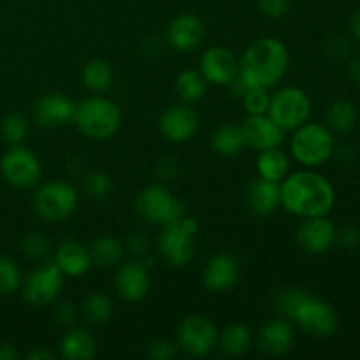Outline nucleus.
<instances>
[{"label": "nucleus", "mask_w": 360, "mask_h": 360, "mask_svg": "<svg viewBox=\"0 0 360 360\" xmlns=\"http://www.w3.org/2000/svg\"><path fill=\"white\" fill-rule=\"evenodd\" d=\"M336 243L347 252H357L360 248V229L355 225H347L338 231Z\"/></svg>", "instance_id": "obj_39"}, {"label": "nucleus", "mask_w": 360, "mask_h": 360, "mask_svg": "<svg viewBox=\"0 0 360 360\" xmlns=\"http://www.w3.org/2000/svg\"><path fill=\"white\" fill-rule=\"evenodd\" d=\"M23 283V274L16 260L0 255V295L16 294Z\"/></svg>", "instance_id": "obj_33"}, {"label": "nucleus", "mask_w": 360, "mask_h": 360, "mask_svg": "<svg viewBox=\"0 0 360 360\" xmlns=\"http://www.w3.org/2000/svg\"><path fill=\"white\" fill-rule=\"evenodd\" d=\"M63 280L65 276L55 262L42 260L34 271H30L23 278L21 294L28 304L35 306V308H44V306L53 304L62 294Z\"/></svg>", "instance_id": "obj_12"}, {"label": "nucleus", "mask_w": 360, "mask_h": 360, "mask_svg": "<svg viewBox=\"0 0 360 360\" xmlns=\"http://www.w3.org/2000/svg\"><path fill=\"white\" fill-rule=\"evenodd\" d=\"M350 30L352 35L355 37V41L360 42V9L355 11L350 18Z\"/></svg>", "instance_id": "obj_48"}, {"label": "nucleus", "mask_w": 360, "mask_h": 360, "mask_svg": "<svg viewBox=\"0 0 360 360\" xmlns=\"http://www.w3.org/2000/svg\"><path fill=\"white\" fill-rule=\"evenodd\" d=\"M348 72H350L352 81L360 86V56H357V58L350 63V67H348Z\"/></svg>", "instance_id": "obj_49"}, {"label": "nucleus", "mask_w": 360, "mask_h": 360, "mask_svg": "<svg viewBox=\"0 0 360 360\" xmlns=\"http://www.w3.org/2000/svg\"><path fill=\"white\" fill-rule=\"evenodd\" d=\"M21 252H23L27 259L42 262L49 255V252H51V245H49V239L44 234H41V232H28L21 239Z\"/></svg>", "instance_id": "obj_35"}, {"label": "nucleus", "mask_w": 360, "mask_h": 360, "mask_svg": "<svg viewBox=\"0 0 360 360\" xmlns=\"http://www.w3.org/2000/svg\"><path fill=\"white\" fill-rule=\"evenodd\" d=\"M281 207L297 218L327 217L336 204L333 183L313 169L288 172L280 183Z\"/></svg>", "instance_id": "obj_2"}, {"label": "nucleus", "mask_w": 360, "mask_h": 360, "mask_svg": "<svg viewBox=\"0 0 360 360\" xmlns=\"http://www.w3.org/2000/svg\"><path fill=\"white\" fill-rule=\"evenodd\" d=\"M115 287L123 301H143L151 287L150 267L144 266L139 259L122 264L115 276Z\"/></svg>", "instance_id": "obj_18"}, {"label": "nucleus", "mask_w": 360, "mask_h": 360, "mask_svg": "<svg viewBox=\"0 0 360 360\" xmlns=\"http://www.w3.org/2000/svg\"><path fill=\"white\" fill-rule=\"evenodd\" d=\"M90 255L91 264L98 267H115L122 262L123 253H125V246L115 236H98L91 241L90 245Z\"/></svg>", "instance_id": "obj_28"}, {"label": "nucleus", "mask_w": 360, "mask_h": 360, "mask_svg": "<svg viewBox=\"0 0 360 360\" xmlns=\"http://www.w3.org/2000/svg\"><path fill=\"white\" fill-rule=\"evenodd\" d=\"M176 171H178V165H176L174 158H164V160L158 164V174L164 179H172L174 178Z\"/></svg>", "instance_id": "obj_44"}, {"label": "nucleus", "mask_w": 360, "mask_h": 360, "mask_svg": "<svg viewBox=\"0 0 360 360\" xmlns=\"http://www.w3.org/2000/svg\"><path fill=\"white\" fill-rule=\"evenodd\" d=\"M239 264L229 253H217L206 262L202 269V283L207 290L220 294L227 292L238 283Z\"/></svg>", "instance_id": "obj_20"}, {"label": "nucleus", "mask_w": 360, "mask_h": 360, "mask_svg": "<svg viewBox=\"0 0 360 360\" xmlns=\"http://www.w3.org/2000/svg\"><path fill=\"white\" fill-rule=\"evenodd\" d=\"M199 125V115L195 109L186 104L172 105L167 111L162 112L160 120H158V130L164 139L176 144L186 143L195 137Z\"/></svg>", "instance_id": "obj_14"}, {"label": "nucleus", "mask_w": 360, "mask_h": 360, "mask_svg": "<svg viewBox=\"0 0 360 360\" xmlns=\"http://www.w3.org/2000/svg\"><path fill=\"white\" fill-rule=\"evenodd\" d=\"M257 7L267 18H283L290 11L292 0H257Z\"/></svg>", "instance_id": "obj_40"}, {"label": "nucleus", "mask_w": 360, "mask_h": 360, "mask_svg": "<svg viewBox=\"0 0 360 360\" xmlns=\"http://www.w3.org/2000/svg\"><path fill=\"white\" fill-rule=\"evenodd\" d=\"M20 357L16 347L11 343H2L0 345V360H16Z\"/></svg>", "instance_id": "obj_46"}, {"label": "nucleus", "mask_w": 360, "mask_h": 360, "mask_svg": "<svg viewBox=\"0 0 360 360\" xmlns=\"http://www.w3.org/2000/svg\"><path fill=\"white\" fill-rule=\"evenodd\" d=\"M227 88H229V91H231V95H232V97H238V98H241L243 95L246 94V90H248L250 86H248V84L245 83V81L241 79V76H239V74H238V76H236L234 79H232L231 83L227 84Z\"/></svg>", "instance_id": "obj_45"}, {"label": "nucleus", "mask_w": 360, "mask_h": 360, "mask_svg": "<svg viewBox=\"0 0 360 360\" xmlns=\"http://www.w3.org/2000/svg\"><path fill=\"white\" fill-rule=\"evenodd\" d=\"M211 146H213L214 153L221 155V157H238L246 148L241 125L224 123V125L218 127L213 136H211Z\"/></svg>", "instance_id": "obj_26"}, {"label": "nucleus", "mask_w": 360, "mask_h": 360, "mask_svg": "<svg viewBox=\"0 0 360 360\" xmlns=\"http://www.w3.org/2000/svg\"><path fill=\"white\" fill-rule=\"evenodd\" d=\"M53 262L62 271L63 276L79 278L91 267L90 250L77 241H65L56 248Z\"/></svg>", "instance_id": "obj_23"}, {"label": "nucleus", "mask_w": 360, "mask_h": 360, "mask_svg": "<svg viewBox=\"0 0 360 360\" xmlns=\"http://www.w3.org/2000/svg\"><path fill=\"white\" fill-rule=\"evenodd\" d=\"M218 347L231 357H241L252 347V330L245 323H231L220 334Z\"/></svg>", "instance_id": "obj_29"}, {"label": "nucleus", "mask_w": 360, "mask_h": 360, "mask_svg": "<svg viewBox=\"0 0 360 360\" xmlns=\"http://www.w3.org/2000/svg\"><path fill=\"white\" fill-rule=\"evenodd\" d=\"M246 146L257 153L271 148H280L285 141V130L267 115H248L241 125Z\"/></svg>", "instance_id": "obj_19"}, {"label": "nucleus", "mask_w": 360, "mask_h": 360, "mask_svg": "<svg viewBox=\"0 0 360 360\" xmlns=\"http://www.w3.org/2000/svg\"><path fill=\"white\" fill-rule=\"evenodd\" d=\"M199 232V224L195 218L183 217L162 227L158 236V252L165 262L172 267L188 266L195 255V234Z\"/></svg>", "instance_id": "obj_6"}, {"label": "nucleus", "mask_w": 360, "mask_h": 360, "mask_svg": "<svg viewBox=\"0 0 360 360\" xmlns=\"http://www.w3.org/2000/svg\"><path fill=\"white\" fill-rule=\"evenodd\" d=\"M97 355V341L88 330L70 329L60 341V357L65 360H90Z\"/></svg>", "instance_id": "obj_24"}, {"label": "nucleus", "mask_w": 360, "mask_h": 360, "mask_svg": "<svg viewBox=\"0 0 360 360\" xmlns=\"http://www.w3.org/2000/svg\"><path fill=\"white\" fill-rule=\"evenodd\" d=\"M292 132H294L290 139L292 158L302 167H320L333 158L336 151V141H334V132L327 125L306 122Z\"/></svg>", "instance_id": "obj_5"}, {"label": "nucleus", "mask_w": 360, "mask_h": 360, "mask_svg": "<svg viewBox=\"0 0 360 360\" xmlns=\"http://www.w3.org/2000/svg\"><path fill=\"white\" fill-rule=\"evenodd\" d=\"M56 322L62 327H72L77 320V309L72 302H60L55 309Z\"/></svg>", "instance_id": "obj_41"}, {"label": "nucleus", "mask_w": 360, "mask_h": 360, "mask_svg": "<svg viewBox=\"0 0 360 360\" xmlns=\"http://www.w3.org/2000/svg\"><path fill=\"white\" fill-rule=\"evenodd\" d=\"M274 308L283 319L292 322V326H297L302 333L313 338L327 340L340 329L336 309L304 288L288 287L280 290L274 299Z\"/></svg>", "instance_id": "obj_1"}, {"label": "nucleus", "mask_w": 360, "mask_h": 360, "mask_svg": "<svg viewBox=\"0 0 360 360\" xmlns=\"http://www.w3.org/2000/svg\"><path fill=\"white\" fill-rule=\"evenodd\" d=\"M165 37L172 49L190 53L200 48L206 37V28H204L202 20L195 14H179L169 21Z\"/></svg>", "instance_id": "obj_17"}, {"label": "nucleus", "mask_w": 360, "mask_h": 360, "mask_svg": "<svg viewBox=\"0 0 360 360\" xmlns=\"http://www.w3.org/2000/svg\"><path fill=\"white\" fill-rule=\"evenodd\" d=\"M338 229L327 217L302 218L301 225L297 227L295 238L299 246L311 255H322L327 253L336 243Z\"/></svg>", "instance_id": "obj_15"}, {"label": "nucleus", "mask_w": 360, "mask_h": 360, "mask_svg": "<svg viewBox=\"0 0 360 360\" xmlns=\"http://www.w3.org/2000/svg\"><path fill=\"white\" fill-rule=\"evenodd\" d=\"M241 101L243 108L248 115H267L271 94L266 88H248Z\"/></svg>", "instance_id": "obj_37"}, {"label": "nucleus", "mask_w": 360, "mask_h": 360, "mask_svg": "<svg viewBox=\"0 0 360 360\" xmlns=\"http://www.w3.org/2000/svg\"><path fill=\"white\" fill-rule=\"evenodd\" d=\"M148 355L155 360H172L178 357V345L167 340H155L148 345Z\"/></svg>", "instance_id": "obj_38"}, {"label": "nucleus", "mask_w": 360, "mask_h": 360, "mask_svg": "<svg viewBox=\"0 0 360 360\" xmlns=\"http://www.w3.org/2000/svg\"><path fill=\"white\" fill-rule=\"evenodd\" d=\"M174 88L181 101H185L186 104H193L204 98L207 91V81L204 79L200 70L185 69L176 76Z\"/></svg>", "instance_id": "obj_30"}, {"label": "nucleus", "mask_w": 360, "mask_h": 360, "mask_svg": "<svg viewBox=\"0 0 360 360\" xmlns=\"http://www.w3.org/2000/svg\"><path fill=\"white\" fill-rule=\"evenodd\" d=\"M218 340L220 330L204 315L185 316L176 330V345L190 357H207L218 347Z\"/></svg>", "instance_id": "obj_9"}, {"label": "nucleus", "mask_w": 360, "mask_h": 360, "mask_svg": "<svg viewBox=\"0 0 360 360\" xmlns=\"http://www.w3.org/2000/svg\"><path fill=\"white\" fill-rule=\"evenodd\" d=\"M115 306H112L111 297L104 292H95V294L88 295L86 301L83 302V315L86 322L91 326H104L111 320Z\"/></svg>", "instance_id": "obj_32"}, {"label": "nucleus", "mask_w": 360, "mask_h": 360, "mask_svg": "<svg viewBox=\"0 0 360 360\" xmlns=\"http://www.w3.org/2000/svg\"><path fill=\"white\" fill-rule=\"evenodd\" d=\"M122 109L115 101L94 94L76 104L74 125L88 139L105 141L122 129Z\"/></svg>", "instance_id": "obj_4"}, {"label": "nucleus", "mask_w": 360, "mask_h": 360, "mask_svg": "<svg viewBox=\"0 0 360 360\" xmlns=\"http://www.w3.org/2000/svg\"><path fill=\"white\" fill-rule=\"evenodd\" d=\"M246 204L255 217H269L281 207L280 183L257 176L246 188Z\"/></svg>", "instance_id": "obj_22"}, {"label": "nucleus", "mask_w": 360, "mask_h": 360, "mask_svg": "<svg viewBox=\"0 0 360 360\" xmlns=\"http://www.w3.org/2000/svg\"><path fill=\"white\" fill-rule=\"evenodd\" d=\"M199 70L207 84L227 86L239 74V58L225 46H211L200 55Z\"/></svg>", "instance_id": "obj_13"}, {"label": "nucleus", "mask_w": 360, "mask_h": 360, "mask_svg": "<svg viewBox=\"0 0 360 360\" xmlns=\"http://www.w3.org/2000/svg\"><path fill=\"white\" fill-rule=\"evenodd\" d=\"M136 211L146 224L164 225L178 221L185 217L181 204L172 197V193L164 185L144 186L136 197Z\"/></svg>", "instance_id": "obj_11"}, {"label": "nucleus", "mask_w": 360, "mask_h": 360, "mask_svg": "<svg viewBox=\"0 0 360 360\" xmlns=\"http://www.w3.org/2000/svg\"><path fill=\"white\" fill-rule=\"evenodd\" d=\"M327 51H329V55H333L334 58H345V56L350 53V44H348L347 39L338 35V37H333L329 41Z\"/></svg>", "instance_id": "obj_43"}, {"label": "nucleus", "mask_w": 360, "mask_h": 360, "mask_svg": "<svg viewBox=\"0 0 360 360\" xmlns=\"http://www.w3.org/2000/svg\"><path fill=\"white\" fill-rule=\"evenodd\" d=\"M79 195L70 183L55 179L39 186L34 193V210L48 224H60L76 211Z\"/></svg>", "instance_id": "obj_8"}, {"label": "nucleus", "mask_w": 360, "mask_h": 360, "mask_svg": "<svg viewBox=\"0 0 360 360\" xmlns=\"http://www.w3.org/2000/svg\"><path fill=\"white\" fill-rule=\"evenodd\" d=\"M27 359L28 360H55V354H53V352H49V350H32L30 354L27 355Z\"/></svg>", "instance_id": "obj_47"}, {"label": "nucleus", "mask_w": 360, "mask_h": 360, "mask_svg": "<svg viewBox=\"0 0 360 360\" xmlns=\"http://www.w3.org/2000/svg\"><path fill=\"white\" fill-rule=\"evenodd\" d=\"M257 172H259L260 178L281 183L285 179V176L290 172V158L281 150V146L259 151V157H257Z\"/></svg>", "instance_id": "obj_27"}, {"label": "nucleus", "mask_w": 360, "mask_h": 360, "mask_svg": "<svg viewBox=\"0 0 360 360\" xmlns=\"http://www.w3.org/2000/svg\"><path fill=\"white\" fill-rule=\"evenodd\" d=\"M290 67V53L283 41L260 37L239 56V76L250 88L278 86Z\"/></svg>", "instance_id": "obj_3"}, {"label": "nucleus", "mask_w": 360, "mask_h": 360, "mask_svg": "<svg viewBox=\"0 0 360 360\" xmlns=\"http://www.w3.org/2000/svg\"><path fill=\"white\" fill-rule=\"evenodd\" d=\"M74 116H76V102L58 91L42 95L34 105V120L46 129L70 125L74 123Z\"/></svg>", "instance_id": "obj_16"}, {"label": "nucleus", "mask_w": 360, "mask_h": 360, "mask_svg": "<svg viewBox=\"0 0 360 360\" xmlns=\"http://www.w3.org/2000/svg\"><path fill=\"white\" fill-rule=\"evenodd\" d=\"M0 174L13 188L30 190L41 183L42 165L34 151L16 144L0 158Z\"/></svg>", "instance_id": "obj_10"}, {"label": "nucleus", "mask_w": 360, "mask_h": 360, "mask_svg": "<svg viewBox=\"0 0 360 360\" xmlns=\"http://www.w3.org/2000/svg\"><path fill=\"white\" fill-rule=\"evenodd\" d=\"M81 81L88 91L101 95L111 90L112 83H115V70H112L111 63L102 58L88 60L81 70Z\"/></svg>", "instance_id": "obj_25"}, {"label": "nucleus", "mask_w": 360, "mask_h": 360, "mask_svg": "<svg viewBox=\"0 0 360 360\" xmlns=\"http://www.w3.org/2000/svg\"><path fill=\"white\" fill-rule=\"evenodd\" d=\"M127 248L137 257H143L146 253H150V239L146 238L144 232H132L127 241Z\"/></svg>", "instance_id": "obj_42"}, {"label": "nucleus", "mask_w": 360, "mask_h": 360, "mask_svg": "<svg viewBox=\"0 0 360 360\" xmlns=\"http://www.w3.org/2000/svg\"><path fill=\"white\" fill-rule=\"evenodd\" d=\"M313 104L309 95L299 86H283L271 95L267 116L285 132L295 130L311 118Z\"/></svg>", "instance_id": "obj_7"}, {"label": "nucleus", "mask_w": 360, "mask_h": 360, "mask_svg": "<svg viewBox=\"0 0 360 360\" xmlns=\"http://www.w3.org/2000/svg\"><path fill=\"white\" fill-rule=\"evenodd\" d=\"M28 129H30L28 118L21 115V112H11V115H7L2 120V137L11 146L23 143L28 134Z\"/></svg>", "instance_id": "obj_34"}, {"label": "nucleus", "mask_w": 360, "mask_h": 360, "mask_svg": "<svg viewBox=\"0 0 360 360\" xmlns=\"http://www.w3.org/2000/svg\"><path fill=\"white\" fill-rule=\"evenodd\" d=\"M84 192L91 199H105L112 192V179L108 172L94 171L84 178Z\"/></svg>", "instance_id": "obj_36"}, {"label": "nucleus", "mask_w": 360, "mask_h": 360, "mask_svg": "<svg viewBox=\"0 0 360 360\" xmlns=\"http://www.w3.org/2000/svg\"><path fill=\"white\" fill-rule=\"evenodd\" d=\"M295 343V330L287 319H273L259 333V348L267 357H283Z\"/></svg>", "instance_id": "obj_21"}, {"label": "nucleus", "mask_w": 360, "mask_h": 360, "mask_svg": "<svg viewBox=\"0 0 360 360\" xmlns=\"http://www.w3.org/2000/svg\"><path fill=\"white\" fill-rule=\"evenodd\" d=\"M359 120L357 108L354 102L347 98L333 102L330 108L327 109V127L336 134H347L355 127Z\"/></svg>", "instance_id": "obj_31"}]
</instances>
